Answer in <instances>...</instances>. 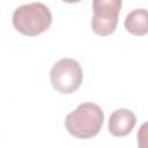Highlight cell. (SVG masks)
I'll return each mask as SVG.
<instances>
[{
    "instance_id": "6",
    "label": "cell",
    "mask_w": 148,
    "mask_h": 148,
    "mask_svg": "<svg viewBox=\"0 0 148 148\" xmlns=\"http://www.w3.org/2000/svg\"><path fill=\"white\" fill-rule=\"evenodd\" d=\"M125 29L134 36H145L148 32V13L145 8L130 12L124 22Z\"/></svg>"
},
{
    "instance_id": "5",
    "label": "cell",
    "mask_w": 148,
    "mask_h": 148,
    "mask_svg": "<svg viewBox=\"0 0 148 148\" xmlns=\"http://www.w3.org/2000/svg\"><path fill=\"white\" fill-rule=\"evenodd\" d=\"M136 124L135 114L128 109H118L113 111L109 118V132L117 138L126 136L132 132Z\"/></svg>"
},
{
    "instance_id": "1",
    "label": "cell",
    "mask_w": 148,
    "mask_h": 148,
    "mask_svg": "<svg viewBox=\"0 0 148 148\" xmlns=\"http://www.w3.org/2000/svg\"><path fill=\"white\" fill-rule=\"evenodd\" d=\"M103 121L104 112L101 106L92 102H84L66 116L65 127L74 138L90 139L99 133Z\"/></svg>"
},
{
    "instance_id": "3",
    "label": "cell",
    "mask_w": 148,
    "mask_h": 148,
    "mask_svg": "<svg viewBox=\"0 0 148 148\" xmlns=\"http://www.w3.org/2000/svg\"><path fill=\"white\" fill-rule=\"evenodd\" d=\"M50 80L52 87L60 94H72L79 89L83 80L80 64L73 58H62L51 68Z\"/></svg>"
},
{
    "instance_id": "4",
    "label": "cell",
    "mask_w": 148,
    "mask_h": 148,
    "mask_svg": "<svg viewBox=\"0 0 148 148\" xmlns=\"http://www.w3.org/2000/svg\"><path fill=\"white\" fill-rule=\"evenodd\" d=\"M121 0H95L92 1L94 15L91 29L98 36H109L114 32L121 9Z\"/></svg>"
},
{
    "instance_id": "2",
    "label": "cell",
    "mask_w": 148,
    "mask_h": 148,
    "mask_svg": "<svg viewBox=\"0 0 148 148\" xmlns=\"http://www.w3.org/2000/svg\"><path fill=\"white\" fill-rule=\"evenodd\" d=\"M14 28L25 36H37L46 31L52 23L49 7L42 2H30L18 6L12 17Z\"/></svg>"
}]
</instances>
